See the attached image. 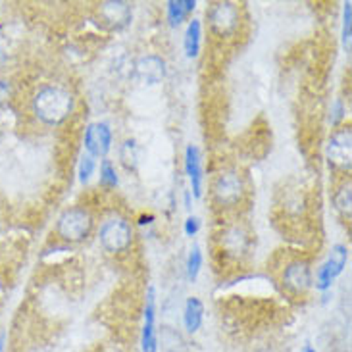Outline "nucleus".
I'll return each mask as SVG.
<instances>
[{
	"mask_svg": "<svg viewBox=\"0 0 352 352\" xmlns=\"http://www.w3.org/2000/svg\"><path fill=\"white\" fill-rule=\"evenodd\" d=\"M76 98L60 85H45L31 98V110L38 122L45 125H60L74 112Z\"/></svg>",
	"mask_w": 352,
	"mask_h": 352,
	"instance_id": "nucleus-1",
	"label": "nucleus"
},
{
	"mask_svg": "<svg viewBox=\"0 0 352 352\" xmlns=\"http://www.w3.org/2000/svg\"><path fill=\"white\" fill-rule=\"evenodd\" d=\"M93 216L83 206L64 210L56 221L58 237L66 243H81L85 241L93 231Z\"/></svg>",
	"mask_w": 352,
	"mask_h": 352,
	"instance_id": "nucleus-2",
	"label": "nucleus"
},
{
	"mask_svg": "<svg viewBox=\"0 0 352 352\" xmlns=\"http://www.w3.org/2000/svg\"><path fill=\"white\" fill-rule=\"evenodd\" d=\"M98 239H100V245H102L106 252L120 254V252H125L127 248L131 247L133 228L122 216H112V218H106L104 223L100 226Z\"/></svg>",
	"mask_w": 352,
	"mask_h": 352,
	"instance_id": "nucleus-3",
	"label": "nucleus"
},
{
	"mask_svg": "<svg viewBox=\"0 0 352 352\" xmlns=\"http://www.w3.org/2000/svg\"><path fill=\"white\" fill-rule=\"evenodd\" d=\"M212 195L219 206H235L245 195V181L241 173L237 170H223L212 185Z\"/></svg>",
	"mask_w": 352,
	"mask_h": 352,
	"instance_id": "nucleus-4",
	"label": "nucleus"
},
{
	"mask_svg": "<svg viewBox=\"0 0 352 352\" xmlns=\"http://www.w3.org/2000/svg\"><path fill=\"white\" fill-rule=\"evenodd\" d=\"M239 8L233 2H216L208 10L210 29L218 35V37H231L235 35L239 29Z\"/></svg>",
	"mask_w": 352,
	"mask_h": 352,
	"instance_id": "nucleus-5",
	"label": "nucleus"
},
{
	"mask_svg": "<svg viewBox=\"0 0 352 352\" xmlns=\"http://www.w3.org/2000/svg\"><path fill=\"white\" fill-rule=\"evenodd\" d=\"M327 160L339 170H351L352 133L351 127H339L327 144Z\"/></svg>",
	"mask_w": 352,
	"mask_h": 352,
	"instance_id": "nucleus-6",
	"label": "nucleus"
},
{
	"mask_svg": "<svg viewBox=\"0 0 352 352\" xmlns=\"http://www.w3.org/2000/svg\"><path fill=\"white\" fill-rule=\"evenodd\" d=\"M346 260H349V248L344 245H335L329 252V256L325 260L322 267L318 270V281H316V287L318 289H329L331 283L335 281V277H339L343 274L344 266H346Z\"/></svg>",
	"mask_w": 352,
	"mask_h": 352,
	"instance_id": "nucleus-7",
	"label": "nucleus"
},
{
	"mask_svg": "<svg viewBox=\"0 0 352 352\" xmlns=\"http://www.w3.org/2000/svg\"><path fill=\"white\" fill-rule=\"evenodd\" d=\"M283 283L295 295H305L314 283L310 264L306 260H295V262L287 264L285 272H283Z\"/></svg>",
	"mask_w": 352,
	"mask_h": 352,
	"instance_id": "nucleus-8",
	"label": "nucleus"
},
{
	"mask_svg": "<svg viewBox=\"0 0 352 352\" xmlns=\"http://www.w3.org/2000/svg\"><path fill=\"white\" fill-rule=\"evenodd\" d=\"M141 351L158 352V335H156V295L151 287L146 293V306H144V324L141 333Z\"/></svg>",
	"mask_w": 352,
	"mask_h": 352,
	"instance_id": "nucleus-9",
	"label": "nucleus"
},
{
	"mask_svg": "<svg viewBox=\"0 0 352 352\" xmlns=\"http://www.w3.org/2000/svg\"><path fill=\"white\" fill-rule=\"evenodd\" d=\"M135 77L144 85H156L166 77V62L156 54H146L135 62Z\"/></svg>",
	"mask_w": 352,
	"mask_h": 352,
	"instance_id": "nucleus-10",
	"label": "nucleus"
},
{
	"mask_svg": "<svg viewBox=\"0 0 352 352\" xmlns=\"http://www.w3.org/2000/svg\"><path fill=\"white\" fill-rule=\"evenodd\" d=\"M112 146V129L110 125L96 122L87 127L85 148L91 156H106Z\"/></svg>",
	"mask_w": 352,
	"mask_h": 352,
	"instance_id": "nucleus-11",
	"label": "nucleus"
},
{
	"mask_svg": "<svg viewBox=\"0 0 352 352\" xmlns=\"http://www.w3.org/2000/svg\"><path fill=\"white\" fill-rule=\"evenodd\" d=\"M100 18L104 19V23L112 29H122L131 21V6L122 0H110L102 2L98 8Z\"/></svg>",
	"mask_w": 352,
	"mask_h": 352,
	"instance_id": "nucleus-12",
	"label": "nucleus"
},
{
	"mask_svg": "<svg viewBox=\"0 0 352 352\" xmlns=\"http://www.w3.org/2000/svg\"><path fill=\"white\" fill-rule=\"evenodd\" d=\"M185 172L189 175L195 197L199 199L202 195V160H200L199 148L192 144H189L185 151Z\"/></svg>",
	"mask_w": 352,
	"mask_h": 352,
	"instance_id": "nucleus-13",
	"label": "nucleus"
},
{
	"mask_svg": "<svg viewBox=\"0 0 352 352\" xmlns=\"http://www.w3.org/2000/svg\"><path fill=\"white\" fill-rule=\"evenodd\" d=\"M204 320V305L197 296H190L185 302V310H183V324L187 333H197Z\"/></svg>",
	"mask_w": 352,
	"mask_h": 352,
	"instance_id": "nucleus-14",
	"label": "nucleus"
},
{
	"mask_svg": "<svg viewBox=\"0 0 352 352\" xmlns=\"http://www.w3.org/2000/svg\"><path fill=\"white\" fill-rule=\"evenodd\" d=\"M195 6H197L195 0H170L168 2V19H170V25L177 28L181 21L195 10Z\"/></svg>",
	"mask_w": 352,
	"mask_h": 352,
	"instance_id": "nucleus-15",
	"label": "nucleus"
},
{
	"mask_svg": "<svg viewBox=\"0 0 352 352\" xmlns=\"http://www.w3.org/2000/svg\"><path fill=\"white\" fill-rule=\"evenodd\" d=\"M200 50V21L192 19L185 31V54L189 58L199 56Z\"/></svg>",
	"mask_w": 352,
	"mask_h": 352,
	"instance_id": "nucleus-16",
	"label": "nucleus"
},
{
	"mask_svg": "<svg viewBox=\"0 0 352 352\" xmlns=\"http://www.w3.org/2000/svg\"><path fill=\"white\" fill-rule=\"evenodd\" d=\"M100 185L106 189H114L118 185V173H116L114 164L110 160H102L100 164Z\"/></svg>",
	"mask_w": 352,
	"mask_h": 352,
	"instance_id": "nucleus-17",
	"label": "nucleus"
},
{
	"mask_svg": "<svg viewBox=\"0 0 352 352\" xmlns=\"http://www.w3.org/2000/svg\"><path fill=\"white\" fill-rule=\"evenodd\" d=\"M200 266H202V252H200L199 245L190 248L189 258H187V276H189L190 281H195L197 276H199Z\"/></svg>",
	"mask_w": 352,
	"mask_h": 352,
	"instance_id": "nucleus-18",
	"label": "nucleus"
},
{
	"mask_svg": "<svg viewBox=\"0 0 352 352\" xmlns=\"http://www.w3.org/2000/svg\"><path fill=\"white\" fill-rule=\"evenodd\" d=\"M351 204H352L351 183H346V185H343L341 189L337 190V195H335V206L341 210L343 214H351Z\"/></svg>",
	"mask_w": 352,
	"mask_h": 352,
	"instance_id": "nucleus-19",
	"label": "nucleus"
},
{
	"mask_svg": "<svg viewBox=\"0 0 352 352\" xmlns=\"http://www.w3.org/2000/svg\"><path fill=\"white\" fill-rule=\"evenodd\" d=\"M95 172V156L87 153L83 158H81V164H79V179L81 183H87L91 179V175Z\"/></svg>",
	"mask_w": 352,
	"mask_h": 352,
	"instance_id": "nucleus-20",
	"label": "nucleus"
},
{
	"mask_svg": "<svg viewBox=\"0 0 352 352\" xmlns=\"http://www.w3.org/2000/svg\"><path fill=\"white\" fill-rule=\"evenodd\" d=\"M122 162L125 164V168H135V164H137V144H135V141H125L124 143Z\"/></svg>",
	"mask_w": 352,
	"mask_h": 352,
	"instance_id": "nucleus-21",
	"label": "nucleus"
},
{
	"mask_svg": "<svg viewBox=\"0 0 352 352\" xmlns=\"http://www.w3.org/2000/svg\"><path fill=\"white\" fill-rule=\"evenodd\" d=\"M343 43H344V47L351 48V2H346V4H344Z\"/></svg>",
	"mask_w": 352,
	"mask_h": 352,
	"instance_id": "nucleus-22",
	"label": "nucleus"
},
{
	"mask_svg": "<svg viewBox=\"0 0 352 352\" xmlns=\"http://www.w3.org/2000/svg\"><path fill=\"white\" fill-rule=\"evenodd\" d=\"M199 218H195V216H189L187 218V221H185V233L189 235V237H192L197 231H199Z\"/></svg>",
	"mask_w": 352,
	"mask_h": 352,
	"instance_id": "nucleus-23",
	"label": "nucleus"
},
{
	"mask_svg": "<svg viewBox=\"0 0 352 352\" xmlns=\"http://www.w3.org/2000/svg\"><path fill=\"white\" fill-rule=\"evenodd\" d=\"M305 352H316V351H314V349H312V346H306Z\"/></svg>",
	"mask_w": 352,
	"mask_h": 352,
	"instance_id": "nucleus-24",
	"label": "nucleus"
},
{
	"mask_svg": "<svg viewBox=\"0 0 352 352\" xmlns=\"http://www.w3.org/2000/svg\"><path fill=\"white\" fill-rule=\"evenodd\" d=\"M2 344H4V337H0V352H2Z\"/></svg>",
	"mask_w": 352,
	"mask_h": 352,
	"instance_id": "nucleus-25",
	"label": "nucleus"
},
{
	"mask_svg": "<svg viewBox=\"0 0 352 352\" xmlns=\"http://www.w3.org/2000/svg\"><path fill=\"white\" fill-rule=\"evenodd\" d=\"M106 352H124V351H120V349H110V351H106Z\"/></svg>",
	"mask_w": 352,
	"mask_h": 352,
	"instance_id": "nucleus-26",
	"label": "nucleus"
}]
</instances>
